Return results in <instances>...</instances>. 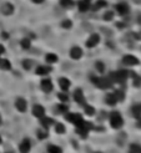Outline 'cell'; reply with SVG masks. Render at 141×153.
I'll return each mask as SVG.
<instances>
[{
    "mask_svg": "<svg viewBox=\"0 0 141 153\" xmlns=\"http://www.w3.org/2000/svg\"><path fill=\"white\" fill-rule=\"evenodd\" d=\"M129 77V71L126 70H120L116 72H111L109 75V80H110L111 83H125Z\"/></svg>",
    "mask_w": 141,
    "mask_h": 153,
    "instance_id": "cell-1",
    "label": "cell"
},
{
    "mask_svg": "<svg viewBox=\"0 0 141 153\" xmlns=\"http://www.w3.org/2000/svg\"><path fill=\"white\" fill-rule=\"evenodd\" d=\"M109 121H110V126L115 130L121 128L122 125H124V118L121 117V115H120L117 111H114V112L110 113V116H109Z\"/></svg>",
    "mask_w": 141,
    "mask_h": 153,
    "instance_id": "cell-2",
    "label": "cell"
},
{
    "mask_svg": "<svg viewBox=\"0 0 141 153\" xmlns=\"http://www.w3.org/2000/svg\"><path fill=\"white\" fill-rule=\"evenodd\" d=\"M91 81L95 83V86L101 88V90H106L109 87H111L112 83L110 82V80L109 78H105V77H91Z\"/></svg>",
    "mask_w": 141,
    "mask_h": 153,
    "instance_id": "cell-3",
    "label": "cell"
},
{
    "mask_svg": "<svg viewBox=\"0 0 141 153\" xmlns=\"http://www.w3.org/2000/svg\"><path fill=\"white\" fill-rule=\"evenodd\" d=\"M66 120L69 121V122L74 123L76 127L82 122V121H84V120H82V116L80 113H67L66 115Z\"/></svg>",
    "mask_w": 141,
    "mask_h": 153,
    "instance_id": "cell-4",
    "label": "cell"
},
{
    "mask_svg": "<svg viewBox=\"0 0 141 153\" xmlns=\"http://www.w3.org/2000/svg\"><path fill=\"white\" fill-rule=\"evenodd\" d=\"M122 64L126 66H136V65H139V59L135 57L134 55H126L122 59Z\"/></svg>",
    "mask_w": 141,
    "mask_h": 153,
    "instance_id": "cell-5",
    "label": "cell"
},
{
    "mask_svg": "<svg viewBox=\"0 0 141 153\" xmlns=\"http://www.w3.org/2000/svg\"><path fill=\"white\" fill-rule=\"evenodd\" d=\"M74 100L77 102V103H80L82 105V106H85L86 105V100H85V96H84V93H82V91L80 88H77L76 91L74 92Z\"/></svg>",
    "mask_w": 141,
    "mask_h": 153,
    "instance_id": "cell-6",
    "label": "cell"
},
{
    "mask_svg": "<svg viewBox=\"0 0 141 153\" xmlns=\"http://www.w3.org/2000/svg\"><path fill=\"white\" fill-rule=\"evenodd\" d=\"M30 148H31V142H30V139H28V138L23 139L21 143H20V146H19L20 153H29Z\"/></svg>",
    "mask_w": 141,
    "mask_h": 153,
    "instance_id": "cell-7",
    "label": "cell"
},
{
    "mask_svg": "<svg viewBox=\"0 0 141 153\" xmlns=\"http://www.w3.org/2000/svg\"><path fill=\"white\" fill-rule=\"evenodd\" d=\"M99 41H100V36H99V34H91V36L86 41V46L87 47H95L99 44Z\"/></svg>",
    "mask_w": 141,
    "mask_h": 153,
    "instance_id": "cell-8",
    "label": "cell"
},
{
    "mask_svg": "<svg viewBox=\"0 0 141 153\" xmlns=\"http://www.w3.org/2000/svg\"><path fill=\"white\" fill-rule=\"evenodd\" d=\"M33 115L38 118L44 117L45 116V108L41 106V105H35V106L33 107Z\"/></svg>",
    "mask_w": 141,
    "mask_h": 153,
    "instance_id": "cell-9",
    "label": "cell"
},
{
    "mask_svg": "<svg viewBox=\"0 0 141 153\" xmlns=\"http://www.w3.org/2000/svg\"><path fill=\"white\" fill-rule=\"evenodd\" d=\"M40 87H41V90H43L44 92H50L54 86H53V82H51V80H49V78H45V80L41 81Z\"/></svg>",
    "mask_w": 141,
    "mask_h": 153,
    "instance_id": "cell-10",
    "label": "cell"
},
{
    "mask_svg": "<svg viewBox=\"0 0 141 153\" xmlns=\"http://www.w3.org/2000/svg\"><path fill=\"white\" fill-rule=\"evenodd\" d=\"M15 106H16L18 111H20V112H25V111L28 110V103H26V101H25L24 98H21V97H19V98L16 100V102H15Z\"/></svg>",
    "mask_w": 141,
    "mask_h": 153,
    "instance_id": "cell-11",
    "label": "cell"
},
{
    "mask_svg": "<svg viewBox=\"0 0 141 153\" xmlns=\"http://www.w3.org/2000/svg\"><path fill=\"white\" fill-rule=\"evenodd\" d=\"M81 56H82V50L80 49V47L74 46V47H72V49L70 50V57H71V59L79 60Z\"/></svg>",
    "mask_w": 141,
    "mask_h": 153,
    "instance_id": "cell-12",
    "label": "cell"
},
{
    "mask_svg": "<svg viewBox=\"0 0 141 153\" xmlns=\"http://www.w3.org/2000/svg\"><path fill=\"white\" fill-rule=\"evenodd\" d=\"M131 113L135 118H141V102H137V103H135L132 105V107H131Z\"/></svg>",
    "mask_w": 141,
    "mask_h": 153,
    "instance_id": "cell-13",
    "label": "cell"
},
{
    "mask_svg": "<svg viewBox=\"0 0 141 153\" xmlns=\"http://www.w3.org/2000/svg\"><path fill=\"white\" fill-rule=\"evenodd\" d=\"M116 10L120 15H127L129 14V5L126 3H120L116 5Z\"/></svg>",
    "mask_w": 141,
    "mask_h": 153,
    "instance_id": "cell-14",
    "label": "cell"
},
{
    "mask_svg": "<svg viewBox=\"0 0 141 153\" xmlns=\"http://www.w3.org/2000/svg\"><path fill=\"white\" fill-rule=\"evenodd\" d=\"M0 10H1V13L4 15H11L13 11H14V6L10 3H5V4L1 5V9Z\"/></svg>",
    "mask_w": 141,
    "mask_h": 153,
    "instance_id": "cell-15",
    "label": "cell"
},
{
    "mask_svg": "<svg viewBox=\"0 0 141 153\" xmlns=\"http://www.w3.org/2000/svg\"><path fill=\"white\" fill-rule=\"evenodd\" d=\"M129 76L132 77V82H134V86L135 87H141V76L136 75V72L134 71H129Z\"/></svg>",
    "mask_w": 141,
    "mask_h": 153,
    "instance_id": "cell-16",
    "label": "cell"
},
{
    "mask_svg": "<svg viewBox=\"0 0 141 153\" xmlns=\"http://www.w3.org/2000/svg\"><path fill=\"white\" fill-rule=\"evenodd\" d=\"M70 81L67 80V78H65V77H61V78H59V86H60V88L62 90V91H67L69 90V87H70Z\"/></svg>",
    "mask_w": 141,
    "mask_h": 153,
    "instance_id": "cell-17",
    "label": "cell"
},
{
    "mask_svg": "<svg viewBox=\"0 0 141 153\" xmlns=\"http://www.w3.org/2000/svg\"><path fill=\"white\" fill-rule=\"evenodd\" d=\"M40 120H41V126H43V127H44V128H45L46 131H48V128L50 127L51 125L54 123V120H53V118L45 117V116H44V117H41Z\"/></svg>",
    "mask_w": 141,
    "mask_h": 153,
    "instance_id": "cell-18",
    "label": "cell"
},
{
    "mask_svg": "<svg viewBox=\"0 0 141 153\" xmlns=\"http://www.w3.org/2000/svg\"><path fill=\"white\" fill-rule=\"evenodd\" d=\"M105 102H106L107 105H110V106L116 105L117 98H116V96H115V93H107L106 97H105Z\"/></svg>",
    "mask_w": 141,
    "mask_h": 153,
    "instance_id": "cell-19",
    "label": "cell"
},
{
    "mask_svg": "<svg viewBox=\"0 0 141 153\" xmlns=\"http://www.w3.org/2000/svg\"><path fill=\"white\" fill-rule=\"evenodd\" d=\"M51 71V67H46V66H39L36 68V75L39 76H44V75H48V73Z\"/></svg>",
    "mask_w": 141,
    "mask_h": 153,
    "instance_id": "cell-20",
    "label": "cell"
},
{
    "mask_svg": "<svg viewBox=\"0 0 141 153\" xmlns=\"http://www.w3.org/2000/svg\"><path fill=\"white\" fill-rule=\"evenodd\" d=\"M0 68L1 70H10L11 68V64L6 59H0Z\"/></svg>",
    "mask_w": 141,
    "mask_h": 153,
    "instance_id": "cell-21",
    "label": "cell"
},
{
    "mask_svg": "<svg viewBox=\"0 0 141 153\" xmlns=\"http://www.w3.org/2000/svg\"><path fill=\"white\" fill-rule=\"evenodd\" d=\"M77 4H79V10H80V11H86V10L90 8L89 0H80Z\"/></svg>",
    "mask_w": 141,
    "mask_h": 153,
    "instance_id": "cell-22",
    "label": "cell"
},
{
    "mask_svg": "<svg viewBox=\"0 0 141 153\" xmlns=\"http://www.w3.org/2000/svg\"><path fill=\"white\" fill-rule=\"evenodd\" d=\"M129 153H141V146L137 143H132L130 146V149Z\"/></svg>",
    "mask_w": 141,
    "mask_h": 153,
    "instance_id": "cell-23",
    "label": "cell"
},
{
    "mask_svg": "<svg viewBox=\"0 0 141 153\" xmlns=\"http://www.w3.org/2000/svg\"><path fill=\"white\" fill-rule=\"evenodd\" d=\"M45 60L48 64H55V62L57 61V56L55 54H48L45 57Z\"/></svg>",
    "mask_w": 141,
    "mask_h": 153,
    "instance_id": "cell-24",
    "label": "cell"
},
{
    "mask_svg": "<svg viewBox=\"0 0 141 153\" xmlns=\"http://www.w3.org/2000/svg\"><path fill=\"white\" fill-rule=\"evenodd\" d=\"M48 152L49 153H62L61 148L57 146H54V144H49L48 146Z\"/></svg>",
    "mask_w": 141,
    "mask_h": 153,
    "instance_id": "cell-25",
    "label": "cell"
},
{
    "mask_svg": "<svg viewBox=\"0 0 141 153\" xmlns=\"http://www.w3.org/2000/svg\"><path fill=\"white\" fill-rule=\"evenodd\" d=\"M60 4L62 8L70 9V8H72V5H74V1H72V0H60Z\"/></svg>",
    "mask_w": 141,
    "mask_h": 153,
    "instance_id": "cell-26",
    "label": "cell"
},
{
    "mask_svg": "<svg viewBox=\"0 0 141 153\" xmlns=\"http://www.w3.org/2000/svg\"><path fill=\"white\" fill-rule=\"evenodd\" d=\"M85 113L87 116H94L95 115V108H94L92 106H90V105H85Z\"/></svg>",
    "mask_w": 141,
    "mask_h": 153,
    "instance_id": "cell-27",
    "label": "cell"
},
{
    "mask_svg": "<svg viewBox=\"0 0 141 153\" xmlns=\"http://www.w3.org/2000/svg\"><path fill=\"white\" fill-rule=\"evenodd\" d=\"M56 133H59V134H62V133H65V131H66V128H65V126L62 125V123H57L56 125Z\"/></svg>",
    "mask_w": 141,
    "mask_h": 153,
    "instance_id": "cell-28",
    "label": "cell"
},
{
    "mask_svg": "<svg viewBox=\"0 0 141 153\" xmlns=\"http://www.w3.org/2000/svg\"><path fill=\"white\" fill-rule=\"evenodd\" d=\"M31 66H33V61L31 60H28V59L23 60V67L25 68V70H30Z\"/></svg>",
    "mask_w": 141,
    "mask_h": 153,
    "instance_id": "cell-29",
    "label": "cell"
},
{
    "mask_svg": "<svg viewBox=\"0 0 141 153\" xmlns=\"http://www.w3.org/2000/svg\"><path fill=\"white\" fill-rule=\"evenodd\" d=\"M48 136H49L48 134V131H41V130L38 131V138L39 139H45Z\"/></svg>",
    "mask_w": 141,
    "mask_h": 153,
    "instance_id": "cell-30",
    "label": "cell"
},
{
    "mask_svg": "<svg viewBox=\"0 0 141 153\" xmlns=\"http://www.w3.org/2000/svg\"><path fill=\"white\" fill-rule=\"evenodd\" d=\"M21 47L23 49H30V46H31V43H30V40L29 39H24V40H21Z\"/></svg>",
    "mask_w": 141,
    "mask_h": 153,
    "instance_id": "cell-31",
    "label": "cell"
},
{
    "mask_svg": "<svg viewBox=\"0 0 141 153\" xmlns=\"http://www.w3.org/2000/svg\"><path fill=\"white\" fill-rule=\"evenodd\" d=\"M115 96H116L117 98V101H124V98H125V93L124 91H115Z\"/></svg>",
    "mask_w": 141,
    "mask_h": 153,
    "instance_id": "cell-32",
    "label": "cell"
},
{
    "mask_svg": "<svg viewBox=\"0 0 141 153\" xmlns=\"http://www.w3.org/2000/svg\"><path fill=\"white\" fill-rule=\"evenodd\" d=\"M57 111H59V113H66L67 112V106L64 103H60L59 106H57Z\"/></svg>",
    "mask_w": 141,
    "mask_h": 153,
    "instance_id": "cell-33",
    "label": "cell"
},
{
    "mask_svg": "<svg viewBox=\"0 0 141 153\" xmlns=\"http://www.w3.org/2000/svg\"><path fill=\"white\" fill-rule=\"evenodd\" d=\"M107 5V3L105 0H97L96 1V5H95V9H100V8H105Z\"/></svg>",
    "mask_w": 141,
    "mask_h": 153,
    "instance_id": "cell-34",
    "label": "cell"
},
{
    "mask_svg": "<svg viewBox=\"0 0 141 153\" xmlns=\"http://www.w3.org/2000/svg\"><path fill=\"white\" fill-rule=\"evenodd\" d=\"M112 18H114L112 11H106L104 14V20H106V21H110V20H112Z\"/></svg>",
    "mask_w": 141,
    "mask_h": 153,
    "instance_id": "cell-35",
    "label": "cell"
},
{
    "mask_svg": "<svg viewBox=\"0 0 141 153\" xmlns=\"http://www.w3.org/2000/svg\"><path fill=\"white\" fill-rule=\"evenodd\" d=\"M71 25H72V23L70 21V20H64V21L61 23V28H64V29H70Z\"/></svg>",
    "mask_w": 141,
    "mask_h": 153,
    "instance_id": "cell-36",
    "label": "cell"
},
{
    "mask_svg": "<svg viewBox=\"0 0 141 153\" xmlns=\"http://www.w3.org/2000/svg\"><path fill=\"white\" fill-rule=\"evenodd\" d=\"M96 68H97V71L99 72H104V71H105V65H104L102 64V62H100V61H97L96 62Z\"/></svg>",
    "mask_w": 141,
    "mask_h": 153,
    "instance_id": "cell-37",
    "label": "cell"
},
{
    "mask_svg": "<svg viewBox=\"0 0 141 153\" xmlns=\"http://www.w3.org/2000/svg\"><path fill=\"white\" fill-rule=\"evenodd\" d=\"M57 97H59L62 102H66L67 101V96H66L65 93H59V95H57Z\"/></svg>",
    "mask_w": 141,
    "mask_h": 153,
    "instance_id": "cell-38",
    "label": "cell"
},
{
    "mask_svg": "<svg viewBox=\"0 0 141 153\" xmlns=\"http://www.w3.org/2000/svg\"><path fill=\"white\" fill-rule=\"evenodd\" d=\"M135 39H136V40H141V31H140V33L135 34Z\"/></svg>",
    "mask_w": 141,
    "mask_h": 153,
    "instance_id": "cell-39",
    "label": "cell"
},
{
    "mask_svg": "<svg viewBox=\"0 0 141 153\" xmlns=\"http://www.w3.org/2000/svg\"><path fill=\"white\" fill-rule=\"evenodd\" d=\"M4 52H5V49H4V46H3L1 44H0V55H3Z\"/></svg>",
    "mask_w": 141,
    "mask_h": 153,
    "instance_id": "cell-40",
    "label": "cell"
},
{
    "mask_svg": "<svg viewBox=\"0 0 141 153\" xmlns=\"http://www.w3.org/2000/svg\"><path fill=\"white\" fill-rule=\"evenodd\" d=\"M33 1H34L35 4H41V3H44L45 0H33Z\"/></svg>",
    "mask_w": 141,
    "mask_h": 153,
    "instance_id": "cell-41",
    "label": "cell"
},
{
    "mask_svg": "<svg viewBox=\"0 0 141 153\" xmlns=\"http://www.w3.org/2000/svg\"><path fill=\"white\" fill-rule=\"evenodd\" d=\"M124 26H125V25H124V23H117V28H121V29H122Z\"/></svg>",
    "mask_w": 141,
    "mask_h": 153,
    "instance_id": "cell-42",
    "label": "cell"
},
{
    "mask_svg": "<svg viewBox=\"0 0 141 153\" xmlns=\"http://www.w3.org/2000/svg\"><path fill=\"white\" fill-rule=\"evenodd\" d=\"M137 127L141 128V118H139V122H137Z\"/></svg>",
    "mask_w": 141,
    "mask_h": 153,
    "instance_id": "cell-43",
    "label": "cell"
},
{
    "mask_svg": "<svg viewBox=\"0 0 141 153\" xmlns=\"http://www.w3.org/2000/svg\"><path fill=\"white\" fill-rule=\"evenodd\" d=\"M137 20H139V23L141 24V15H140V16H139V19H137Z\"/></svg>",
    "mask_w": 141,
    "mask_h": 153,
    "instance_id": "cell-44",
    "label": "cell"
},
{
    "mask_svg": "<svg viewBox=\"0 0 141 153\" xmlns=\"http://www.w3.org/2000/svg\"><path fill=\"white\" fill-rule=\"evenodd\" d=\"M0 125H1V117H0Z\"/></svg>",
    "mask_w": 141,
    "mask_h": 153,
    "instance_id": "cell-45",
    "label": "cell"
},
{
    "mask_svg": "<svg viewBox=\"0 0 141 153\" xmlns=\"http://www.w3.org/2000/svg\"><path fill=\"white\" fill-rule=\"evenodd\" d=\"M0 143H1V138H0Z\"/></svg>",
    "mask_w": 141,
    "mask_h": 153,
    "instance_id": "cell-46",
    "label": "cell"
},
{
    "mask_svg": "<svg viewBox=\"0 0 141 153\" xmlns=\"http://www.w3.org/2000/svg\"><path fill=\"white\" fill-rule=\"evenodd\" d=\"M95 153H101V152H95Z\"/></svg>",
    "mask_w": 141,
    "mask_h": 153,
    "instance_id": "cell-47",
    "label": "cell"
}]
</instances>
